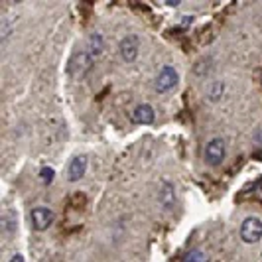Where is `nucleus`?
Here are the masks:
<instances>
[{"label": "nucleus", "mask_w": 262, "mask_h": 262, "mask_svg": "<svg viewBox=\"0 0 262 262\" xmlns=\"http://www.w3.org/2000/svg\"><path fill=\"white\" fill-rule=\"evenodd\" d=\"M241 241L247 245H254L262 238V219L258 217H247L241 225Z\"/></svg>", "instance_id": "f257e3e1"}, {"label": "nucleus", "mask_w": 262, "mask_h": 262, "mask_svg": "<svg viewBox=\"0 0 262 262\" xmlns=\"http://www.w3.org/2000/svg\"><path fill=\"white\" fill-rule=\"evenodd\" d=\"M225 154H227V146H225L223 138H211L205 146V162L213 168L223 164Z\"/></svg>", "instance_id": "f03ea898"}, {"label": "nucleus", "mask_w": 262, "mask_h": 262, "mask_svg": "<svg viewBox=\"0 0 262 262\" xmlns=\"http://www.w3.org/2000/svg\"><path fill=\"white\" fill-rule=\"evenodd\" d=\"M53 219H55V215H53V211L50 207H34V209L30 211V225L38 233L50 229Z\"/></svg>", "instance_id": "7ed1b4c3"}, {"label": "nucleus", "mask_w": 262, "mask_h": 262, "mask_svg": "<svg viewBox=\"0 0 262 262\" xmlns=\"http://www.w3.org/2000/svg\"><path fill=\"white\" fill-rule=\"evenodd\" d=\"M118 52H120V57L126 61V63H132L138 53H140V38L136 34H128L120 39L118 43Z\"/></svg>", "instance_id": "20e7f679"}, {"label": "nucleus", "mask_w": 262, "mask_h": 262, "mask_svg": "<svg viewBox=\"0 0 262 262\" xmlns=\"http://www.w3.org/2000/svg\"><path fill=\"white\" fill-rule=\"evenodd\" d=\"M178 81H180L178 71H176L171 66H164L162 69H160V73H158L156 83H154V89H156V93H168L178 85Z\"/></svg>", "instance_id": "39448f33"}, {"label": "nucleus", "mask_w": 262, "mask_h": 262, "mask_svg": "<svg viewBox=\"0 0 262 262\" xmlns=\"http://www.w3.org/2000/svg\"><path fill=\"white\" fill-rule=\"evenodd\" d=\"M158 201H160V205L166 211H170L176 207V187H173L171 182L162 180L160 189H158Z\"/></svg>", "instance_id": "423d86ee"}, {"label": "nucleus", "mask_w": 262, "mask_h": 262, "mask_svg": "<svg viewBox=\"0 0 262 262\" xmlns=\"http://www.w3.org/2000/svg\"><path fill=\"white\" fill-rule=\"evenodd\" d=\"M87 171V158L85 156H75L69 162V168H67V180L69 182H79Z\"/></svg>", "instance_id": "0eeeda50"}, {"label": "nucleus", "mask_w": 262, "mask_h": 262, "mask_svg": "<svg viewBox=\"0 0 262 262\" xmlns=\"http://www.w3.org/2000/svg\"><path fill=\"white\" fill-rule=\"evenodd\" d=\"M130 118L134 124H152L156 120V113L150 105H138L132 111Z\"/></svg>", "instance_id": "6e6552de"}, {"label": "nucleus", "mask_w": 262, "mask_h": 262, "mask_svg": "<svg viewBox=\"0 0 262 262\" xmlns=\"http://www.w3.org/2000/svg\"><path fill=\"white\" fill-rule=\"evenodd\" d=\"M93 61H95V59H93L91 55L83 50V52H79L77 55H75V59L71 61V71L81 77V75H85L87 71H91Z\"/></svg>", "instance_id": "1a4fd4ad"}, {"label": "nucleus", "mask_w": 262, "mask_h": 262, "mask_svg": "<svg viewBox=\"0 0 262 262\" xmlns=\"http://www.w3.org/2000/svg\"><path fill=\"white\" fill-rule=\"evenodd\" d=\"M103 48H105V41H103V36L99 34V32H93L91 36L87 38V43H85V52L91 55L93 59H97L101 52H103Z\"/></svg>", "instance_id": "9d476101"}, {"label": "nucleus", "mask_w": 262, "mask_h": 262, "mask_svg": "<svg viewBox=\"0 0 262 262\" xmlns=\"http://www.w3.org/2000/svg\"><path fill=\"white\" fill-rule=\"evenodd\" d=\"M2 231L6 235H12L14 231H16V213L14 211H6L2 215Z\"/></svg>", "instance_id": "9b49d317"}, {"label": "nucleus", "mask_w": 262, "mask_h": 262, "mask_svg": "<svg viewBox=\"0 0 262 262\" xmlns=\"http://www.w3.org/2000/svg\"><path fill=\"white\" fill-rule=\"evenodd\" d=\"M223 91H225V83L223 81H213L209 85V91H207V95H209V101H219L221 97H223Z\"/></svg>", "instance_id": "f8f14e48"}, {"label": "nucleus", "mask_w": 262, "mask_h": 262, "mask_svg": "<svg viewBox=\"0 0 262 262\" xmlns=\"http://www.w3.org/2000/svg\"><path fill=\"white\" fill-rule=\"evenodd\" d=\"M12 30H14V20L10 18V16H4L2 22H0V32H2V34H0V39L6 41L8 36L12 34Z\"/></svg>", "instance_id": "ddd939ff"}, {"label": "nucleus", "mask_w": 262, "mask_h": 262, "mask_svg": "<svg viewBox=\"0 0 262 262\" xmlns=\"http://www.w3.org/2000/svg\"><path fill=\"white\" fill-rule=\"evenodd\" d=\"M184 262H209V258H207V252H203L201 249H193L185 254Z\"/></svg>", "instance_id": "4468645a"}, {"label": "nucleus", "mask_w": 262, "mask_h": 262, "mask_svg": "<svg viewBox=\"0 0 262 262\" xmlns=\"http://www.w3.org/2000/svg\"><path fill=\"white\" fill-rule=\"evenodd\" d=\"M39 178H41V182H43V184L50 185L53 182V178H55V171H53V168H41Z\"/></svg>", "instance_id": "2eb2a0df"}, {"label": "nucleus", "mask_w": 262, "mask_h": 262, "mask_svg": "<svg viewBox=\"0 0 262 262\" xmlns=\"http://www.w3.org/2000/svg\"><path fill=\"white\" fill-rule=\"evenodd\" d=\"M8 262H26V260H24V256H22V254H14Z\"/></svg>", "instance_id": "dca6fc26"}, {"label": "nucleus", "mask_w": 262, "mask_h": 262, "mask_svg": "<svg viewBox=\"0 0 262 262\" xmlns=\"http://www.w3.org/2000/svg\"><path fill=\"white\" fill-rule=\"evenodd\" d=\"M256 140H258V142L262 144V128H260L258 132H256Z\"/></svg>", "instance_id": "f3484780"}, {"label": "nucleus", "mask_w": 262, "mask_h": 262, "mask_svg": "<svg viewBox=\"0 0 262 262\" xmlns=\"http://www.w3.org/2000/svg\"><path fill=\"white\" fill-rule=\"evenodd\" d=\"M256 187H258V189H260V191H262V178H260V180H258V182H256Z\"/></svg>", "instance_id": "a211bd4d"}]
</instances>
